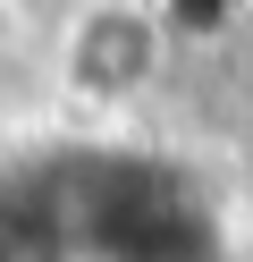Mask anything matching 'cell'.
Returning a JSON list of instances; mask_svg holds the SVG:
<instances>
[{"mask_svg": "<svg viewBox=\"0 0 253 262\" xmlns=\"http://www.w3.org/2000/svg\"><path fill=\"white\" fill-rule=\"evenodd\" d=\"M59 93L84 110H127L160 85L169 68V9L160 0H84L59 26Z\"/></svg>", "mask_w": 253, "mask_h": 262, "instance_id": "cell-1", "label": "cell"}]
</instances>
